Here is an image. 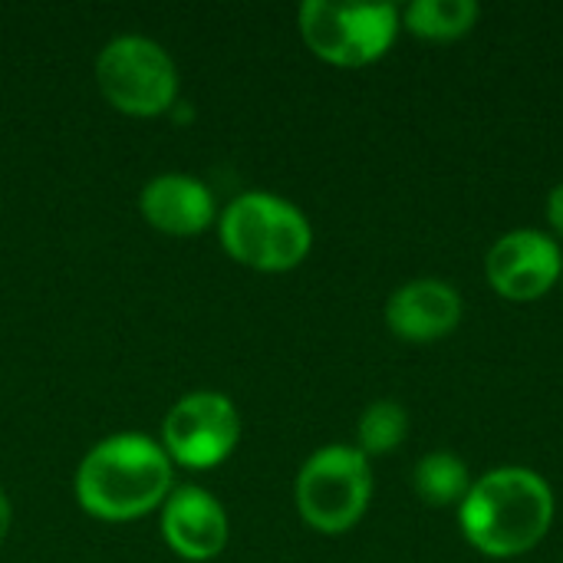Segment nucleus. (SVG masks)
<instances>
[{
    "instance_id": "1",
    "label": "nucleus",
    "mask_w": 563,
    "mask_h": 563,
    "mask_svg": "<svg viewBox=\"0 0 563 563\" xmlns=\"http://www.w3.org/2000/svg\"><path fill=\"white\" fill-rule=\"evenodd\" d=\"M175 488V465L162 442L145 432L99 439L76 465L73 498L102 525H129L165 505Z\"/></svg>"
},
{
    "instance_id": "2",
    "label": "nucleus",
    "mask_w": 563,
    "mask_h": 563,
    "mask_svg": "<svg viewBox=\"0 0 563 563\" xmlns=\"http://www.w3.org/2000/svg\"><path fill=\"white\" fill-rule=\"evenodd\" d=\"M558 515L548 478L525 465H498L478 475L459 505L465 541L495 561H511L534 551Z\"/></svg>"
},
{
    "instance_id": "3",
    "label": "nucleus",
    "mask_w": 563,
    "mask_h": 563,
    "mask_svg": "<svg viewBox=\"0 0 563 563\" xmlns=\"http://www.w3.org/2000/svg\"><path fill=\"white\" fill-rule=\"evenodd\" d=\"M218 241L224 254L254 274H290L313 251V224L274 191H241L218 214Z\"/></svg>"
},
{
    "instance_id": "4",
    "label": "nucleus",
    "mask_w": 563,
    "mask_h": 563,
    "mask_svg": "<svg viewBox=\"0 0 563 563\" xmlns=\"http://www.w3.org/2000/svg\"><path fill=\"white\" fill-rule=\"evenodd\" d=\"M373 501V465L356 445L317 449L294 478V505L300 521L327 538L353 531Z\"/></svg>"
},
{
    "instance_id": "5",
    "label": "nucleus",
    "mask_w": 563,
    "mask_h": 563,
    "mask_svg": "<svg viewBox=\"0 0 563 563\" xmlns=\"http://www.w3.org/2000/svg\"><path fill=\"white\" fill-rule=\"evenodd\" d=\"M297 30L317 59L340 69H360L393 49L402 30V7L307 0L297 10Z\"/></svg>"
},
{
    "instance_id": "6",
    "label": "nucleus",
    "mask_w": 563,
    "mask_h": 563,
    "mask_svg": "<svg viewBox=\"0 0 563 563\" xmlns=\"http://www.w3.org/2000/svg\"><path fill=\"white\" fill-rule=\"evenodd\" d=\"M99 96L129 119H158L178 102V66L172 53L142 33L112 36L96 56Z\"/></svg>"
},
{
    "instance_id": "7",
    "label": "nucleus",
    "mask_w": 563,
    "mask_h": 563,
    "mask_svg": "<svg viewBox=\"0 0 563 563\" xmlns=\"http://www.w3.org/2000/svg\"><path fill=\"white\" fill-rule=\"evenodd\" d=\"M162 449L175 468L208 472L224 465L241 442V409L218 389L185 393L162 419Z\"/></svg>"
},
{
    "instance_id": "8",
    "label": "nucleus",
    "mask_w": 563,
    "mask_h": 563,
    "mask_svg": "<svg viewBox=\"0 0 563 563\" xmlns=\"http://www.w3.org/2000/svg\"><path fill=\"white\" fill-rule=\"evenodd\" d=\"M485 277L505 300H541L561 284L563 247L541 228L505 231L485 254Z\"/></svg>"
},
{
    "instance_id": "9",
    "label": "nucleus",
    "mask_w": 563,
    "mask_h": 563,
    "mask_svg": "<svg viewBox=\"0 0 563 563\" xmlns=\"http://www.w3.org/2000/svg\"><path fill=\"white\" fill-rule=\"evenodd\" d=\"M158 531L165 548L185 563H208L224 554L231 521L214 492L201 485H175L158 508Z\"/></svg>"
},
{
    "instance_id": "10",
    "label": "nucleus",
    "mask_w": 563,
    "mask_h": 563,
    "mask_svg": "<svg viewBox=\"0 0 563 563\" xmlns=\"http://www.w3.org/2000/svg\"><path fill=\"white\" fill-rule=\"evenodd\" d=\"M139 211L145 224L165 238H198L218 224V198L198 175L165 172L142 185Z\"/></svg>"
},
{
    "instance_id": "11",
    "label": "nucleus",
    "mask_w": 563,
    "mask_h": 563,
    "mask_svg": "<svg viewBox=\"0 0 563 563\" xmlns=\"http://www.w3.org/2000/svg\"><path fill=\"white\" fill-rule=\"evenodd\" d=\"M465 300L442 277H416L399 284L386 300V327L406 343H435L459 330Z\"/></svg>"
},
{
    "instance_id": "12",
    "label": "nucleus",
    "mask_w": 563,
    "mask_h": 563,
    "mask_svg": "<svg viewBox=\"0 0 563 563\" xmlns=\"http://www.w3.org/2000/svg\"><path fill=\"white\" fill-rule=\"evenodd\" d=\"M478 16L482 7L475 0H412L402 7V26L412 36L432 43H449L472 33Z\"/></svg>"
},
{
    "instance_id": "13",
    "label": "nucleus",
    "mask_w": 563,
    "mask_h": 563,
    "mask_svg": "<svg viewBox=\"0 0 563 563\" xmlns=\"http://www.w3.org/2000/svg\"><path fill=\"white\" fill-rule=\"evenodd\" d=\"M472 472L455 452H429L416 462L412 488L432 508H459L472 488Z\"/></svg>"
},
{
    "instance_id": "14",
    "label": "nucleus",
    "mask_w": 563,
    "mask_h": 563,
    "mask_svg": "<svg viewBox=\"0 0 563 563\" xmlns=\"http://www.w3.org/2000/svg\"><path fill=\"white\" fill-rule=\"evenodd\" d=\"M409 439V412L396 399H376L356 422V449L366 459L393 455Z\"/></svg>"
},
{
    "instance_id": "15",
    "label": "nucleus",
    "mask_w": 563,
    "mask_h": 563,
    "mask_svg": "<svg viewBox=\"0 0 563 563\" xmlns=\"http://www.w3.org/2000/svg\"><path fill=\"white\" fill-rule=\"evenodd\" d=\"M548 224H551V238L563 247V181H558L548 195Z\"/></svg>"
},
{
    "instance_id": "16",
    "label": "nucleus",
    "mask_w": 563,
    "mask_h": 563,
    "mask_svg": "<svg viewBox=\"0 0 563 563\" xmlns=\"http://www.w3.org/2000/svg\"><path fill=\"white\" fill-rule=\"evenodd\" d=\"M10 528H13V508H10V498H7V492L0 488V548L7 544V534H10Z\"/></svg>"
},
{
    "instance_id": "17",
    "label": "nucleus",
    "mask_w": 563,
    "mask_h": 563,
    "mask_svg": "<svg viewBox=\"0 0 563 563\" xmlns=\"http://www.w3.org/2000/svg\"><path fill=\"white\" fill-rule=\"evenodd\" d=\"M561 287H563V277H561Z\"/></svg>"
}]
</instances>
